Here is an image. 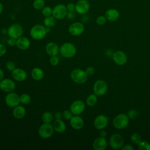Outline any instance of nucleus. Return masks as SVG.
<instances>
[{
	"mask_svg": "<svg viewBox=\"0 0 150 150\" xmlns=\"http://www.w3.org/2000/svg\"><path fill=\"white\" fill-rule=\"evenodd\" d=\"M59 52L65 58L73 57L76 53V47L71 43L66 42L59 48Z\"/></svg>",
	"mask_w": 150,
	"mask_h": 150,
	"instance_id": "1",
	"label": "nucleus"
},
{
	"mask_svg": "<svg viewBox=\"0 0 150 150\" xmlns=\"http://www.w3.org/2000/svg\"><path fill=\"white\" fill-rule=\"evenodd\" d=\"M88 76L86 71L80 69H74L70 73L71 80L77 84H83L86 83L88 79Z\"/></svg>",
	"mask_w": 150,
	"mask_h": 150,
	"instance_id": "2",
	"label": "nucleus"
},
{
	"mask_svg": "<svg viewBox=\"0 0 150 150\" xmlns=\"http://www.w3.org/2000/svg\"><path fill=\"white\" fill-rule=\"evenodd\" d=\"M129 124V117L126 114H120L116 115L112 121L113 126L118 129L126 128Z\"/></svg>",
	"mask_w": 150,
	"mask_h": 150,
	"instance_id": "3",
	"label": "nucleus"
},
{
	"mask_svg": "<svg viewBox=\"0 0 150 150\" xmlns=\"http://www.w3.org/2000/svg\"><path fill=\"white\" fill-rule=\"evenodd\" d=\"M47 32L46 27L42 25L37 24L34 25L30 30L31 37L35 40H41L45 37Z\"/></svg>",
	"mask_w": 150,
	"mask_h": 150,
	"instance_id": "4",
	"label": "nucleus"
},
{
	"mask_svg": "<svg viewBox=\"0 0 150 150\" xmlns=\"http://www.w3.org/2000/svg\"><path fill=\"white\" fill-rule=\"evenodd\" d=\"M54 128L53 125L50 123H43L38 129L39 135L44 139L51 137L54 133Z\"/></svg>",
	"mask_w": 150,
	"mask_h": 150,
	"instance_id": "5",
	"label": "nucleus"
},
{
	"mask_svg": "<svg viewBox=\"0 0 150 150\" xmlns=\"http://www.w3.org/2000/svg\"><path fill=\"white\" fill-rule=\"evenodd\" d=\"M109 145L113 149H121L124 145L123 137L119 134H112L109 139Z\"/></svg>",
	"mask_w": 150,
	"mask_h": 150,
	"instance_id": "6",
	"label": "nucleus"
},
{
	"mask_svg": "<svg viewBox=\"0 0 150 150\" xmlns=\"http://www.w3.org/2000/svg\"><path fill=\"white\" fill-rule=\"evenodd\" d=\"M108 90V85L103 80H97L93 86L94 93L97 96L104 95Z\"/></svg>",
	"mask_w": 150,
	"mask_h": 150,
	"instance_id": "7",
	"label": "nucleus"
},
{
	"mask_svg": "<svg viewBox=\"0 0 150 150\" xmlns=\"http://www.w3.org/2000/svg\"><path fill=\"white\" fill-rule=\"evenodd\" d=\"M22 26L19 23H13L11 25L8 29V35L9 38H13L18 39L22 36L23 34Z\"/></svg>",
	"mask_w": 150,
	"mask_h": 150,
	"instance_id": "8",
	"label": "nucleus"
},
{
	"mask_svg": "<svg viewBox=\"0 0 150 150\" xmlns=\"http://www.w3.org/2000/svg\"><path fill=\"white\" fill-rule=\"evenodd\" d=\"M67 12L66 6L63 4H58L53 8L52 15L57 19H62L66 16Z\"/></svg>",
	"mask_w": 150,
	"mask_h": 150,
	"instance_id": "9",
	"label": "nucleus"
},
{
	"mask_svg": "<svg viewBox=\"0 0 150 150\" xmlns=\"http://www.w3.org/2000/svg\"><path fill=\"white\" fill-rule=\"evenodd\" d=\"M6 104L12 108L18 105L20 103V96L13 92L9 93L5 98Z\"/></svg>",
	"mask_w": 150,
	"mask_h": 150,
	"instance_id": "10",
	"label": "nucleus"
},
{
	"mask_svg": "<svg viewBox=\"0 0 150 150\" xmlns=\"http://www.w3.org/2000/svg\"><path fill=\"white\" fill-rule=\"evenodd\" d=\"M15 83L10 79H2L0 81V89L4 92H12L15 89Z\"/></svg>",
	"mask_w": 150,
	"mask_h": 150,
	"instance_id": "11",
	"label": "nucleus"
},
{
	"mask_svg": "<svg viewBox=\"0 0 150 150\" xmlns=\"http://www.w3.org/2000/svg\"><path fill=\"white\" fill-rule=\"evenodd\" d=\"M84 103L80 100L73 101L70 107V110L73 115H80L81 114L85 109Z\"/></svg>",
	"mask_w": 150,
	"mask_h": 150,
	"instance_id": "12",
	"label": "nucleus"
},
{
	"mask_svg": "<svg viewBox=\"0 0 150 150\" xmlns=\"http://www.w3.org/2000/svg\"><path fill=\"white\" fill-rule=\"evenodd\" d=\"M108 123V117L103 114L97 115L94 120V126L97 129H103L105 128Z\"/></svg>",
	"mask_w": 150,
	"mask_h": 150,
	"instance_id": "13",
	"label": "nucleus"
},
{
	"mask_svg": "<svg viewBox=\"0 0 150 150\" xmlns=\"http://www.w3.org/2000/svg\"><path fill=\"white\" fill-rule=\"evenodd\" d=\"M114 62L118 66H123L127 62L128 57L127 54L121 50H118L114 53L112 55Z\"/></svg>",
	"mask_w": 150,
	"mask_h": 150,
	"instance_id": "14",
	"label": "nucleus"
},
{
	"mask_svg": "<svg viewBox=\"0 0 150 150\" xmlns=\"http://www.w3.org/2000/svg\"><path fill=\"white\" fill-rule=\"evenodd\" d=\"M89 9L90 4L87 0H79L75 4V11L79 14H85Z\"/></svg>",
	"mask_w": 150,
	"mask_h": 150,
	"instance_id": "15",
	"label": "nucleus"
},
{
	"mask_svg": "<svg viewBox=\"0 0 150 150\" xmlns=\"http://www.w3.org/2000/svg\"><path fill=\"white\" fill-rule=\"evenodd\" d=\"M84 30V27L81 22H76L71 23L69 28V33L73 36H79L81 35Z\"/></svg>",
	"mask_w": 150,
	"mask_h": 150,
	"instance_id": "16",
	"label": "nucleus"
},
{
	"mask_svg": "<svg viewBox=\"0 0 150 150\" xmlns=\"http://www.w3.org/2000/svg\"><path fill=\"white\" fill-rule=\"evenodd\" d=\"M107 146V141L104 137L97 138L93 142V147L94 150H104Z\"/></svg>",
	"mask_w": 150,
	"mask_h": 150,
	"instance_id": "17",
	"label": "nucleus"
},
{
	"mask_svg": "<svg viewBox=\"0 0 150 150\" xmlns=\"http://www.w3.org/2000/svg\"><path fill=\"white\" fill-rule=\"evenodd\" d=\"M12 76L13 79L18 81H23L26 80L27 74L26 71L21 68H16L12 71Z\"/></svg>",
	"mask_w": 150,
	"mask_h": 150,
	"instance_id": "18",
	"label": "nucleus"
},
{
	"mask_svg": "<svg viewBox=\"0 0 150 150\" xmlns=\"http://www.w3.org/2000/svg\"><path fill=\"white\" fill-rule=\"evenodd\" d=\"M71 127L74 129H80L84 125V121L83 118L79 115H74L70 120Z\"/></svg>",
	"mask_w": 150,
	"mask_h": 150,
	"instance_id": "19",
	"label": "nucleus"
},
{
	"mask_svg": "<svg viewBox=\"0 0 150 150\" xmlns=\"http://www.w3.org/2000/svg\"><path fill=\"white\" fill-rule=\"evenodd\" d=\"M46 52L50 56H57L59 52V47L54 42H49L46 46Z\"/></svg>",
	"mask_w": 150,
	"mask_h": 150,
	"instance_id": "20",
	"label": "nucleus"
},
{
	"mask_svg": "<svg viewBox=\"0 0 150 150\" xmlns=\"http://www.w3.org/2000/svg\"><path fill=\"white\" fill-rule=\"evenodd\" d=\"M30 45V40L26 37L21 36L16 40V46L21 50L28 49Z\"/></svg>",
	"mask_w": 150,
	"mask_h": 150,
	"instance_id": "21",
	"label": "nucleus"
},
{
	"mask_svg": "<svg viewBox=\"0 0 150 150\" xmlns=\"http://www.w3.org/2000/svg\"><path fill=\"white\" fill-rule=\"evenodd\" d=\"M52 125L54 130L58 133L64 132L66 129L65 123L61 119H56Z\"/></svg>",
	"mask_w": 150,
	"mask_h": 150,
	"instance_id": "22",
	"label": "nucleus"
},
{
	"mask_svg": "<svg viewBox=\"0 0 150 150\" xmlns=\"http://www.w3.org/2000/svg\"><path fill=\"white\" fill-rule=\"evenodd\" d=\"M105 16L106 19L110 21H115L119 18L120 13L115 9H110L106 11Z\"/></svg>",
	"mask_w": 150,
	"mask_h": 150,
	"instance_id": "23",
	"label": "nucleus"
},
{
	"mask_svg": "<svg viewBox=\"0 0 150 150\" xmlns=\"http://www.w3.org/2000/svg\"><path fill=\"white\" fill-rule=\"evenodd\" d=\"M26 114V110L24 107L22 105H17L14 107L13 110V115L17 119H21Z\"/></svg>",
	"mask_w": 150,
	"mask_h": 150,
	"instance_id": "24",
	"label": "nucleus"
},
{
	"mask_svg": "<svg viewBox=\"0 0 150 150\" xmlns=\"http://www.w3.org/2000/svg\"><path fill=\"white\" fill-rule=\"evenodd\" d=\"M31 76L32 78L36 81L41 80L44 76V73L42 69L39 67H35L32 69L31 71Z\"/></svg>",
	"mask_w": 150,
	"mask_h": 150,
	"instance_id": "25",
	"label": "nucleus"
},
{
	"mask_svg": "<svg viewBox=\"0 0 150 150\" xmlns=\"http://www.w3.org/2000/svg\"><path fill=\"white\" fill-rule=\"evenodd\" d=\"M43 23L45 27L52 28L56 24V18L53 15L46 16L43 20Z\"/></svg>",
	"mask_w": 150,
	"mask_h": 150,
	"instance_id": "26",
	"label": "nucleus"
},
{
	"mask_svg": "<svg viewBox=\"0 0 150 150\" xmlns=\"http://www.w3.org/2000/svg\"><path fill=\"white\" fill-rule=\"evenodd\" d=\"M97 96L96 94H90L86 98V104L90 107L94 106L97 102Z\"/></svg>",
	"mask_w": 150,
	"mask_h": 150,
	"instance_id": "27",
	"label": "nucleus"
},
{
	"mask_svg": "<svg viewBox=\"0 0 150 150\" xmlns=\"http://www.w3.org/2000/svg\"><path fill=\"white\" fill-rule=\"evenodd\" d=\"M42 120L45 123H50L53 120V115L52 112L46 111L43 113L42 115Z\"/></svg>",
	"mask_w": 150,
	"mask_h": 150,
	"instance_id": "28",
	"label": "nucleus"
},
{
	"mask_svg": "<svg viewBox=\"0 0 150 150\" xmlns=\"http://www.w3.org/2000/svg\"><path fill=\"white\" fill-rule=\"evenodd\" d=\"M33 6L37 10L42 9L45 6V0H35L33 2Z\"/></svg>",
	"mask_w": 150,
	"mask_h": 150,
	"instance_id": "29",
	"label": "nucleus"
},
{
	"mask_svg": "<svg viewBox=\"0 0 150 150\" xmlns=\"http://www.w3.org/2000/svg\"><path fill=\"white\" fill-rule=\"evenodd\" d=\"M31 101L30 96L28 94H22L20 96V103L22 104H28Z\"/></svg>",
	"mask_w": 150,
	"mask_h": 150,
	"instance_id": "30",
	"label": "nucleus"
},
{
	"mask_svg": "<svg viewBox=\"0 0 150 150\" xmlns=\"http://www.w3.org/2000/svg\"><path fill=\"white\" fill-rule=\"evenodd\" d=\"M139 150H150V143L145 141H141L138 144Z\"/></svg>",
	"mask_w": 150,
	"mask_h": 150,
	"instance_id": "31",
	"label": "nucleus"
},
{
	"mask_svg": "<svg viewBox=\"0 0 150 150\" xmlns=\"http://www.w3.org/2000/svg\"><path fill=\"white\" fill-rule=\"evenodd\" d=\"M52 11H53V9L50 6H46L42 9V13L44 16L46 17V16H49L52 15Z\"/></svg>",
	"mask_w": 150,
	"mask_h": 150,
	"instance_id": "32",
	"label": "nucleus"
},
{
	"mask_svg": "<svg viewBox=\"0 0 150 150\" xmlns=\"http://www.w3.org/2000/svg\"><path fill=\"white\" fill-rule=\"evenodd\" d=\"M131 140L133 143L138 144L141 141V138L139 134L137 133H134L131 135Z\"/></svg>",
	"mask_w": 150,
	"mask_h": 150,
	"instance_id": "33",
	"label": "nucleus"
},
{
	"mask_svg": "<svg viewBox=\"0 0 150 150\" xmlns=\"http://www.w3.org/2000/svg\"><path fill=\"white\" fill-rule=\"evenodd\" d=\"M63 117L64 119H65L66 120H70V119L72 118L73 117V113L71 112V111L70 110H64L63 113Z\"/></svg>",
	"mask_w": 150,
	"mask_h": 150,
	"instance_id": "34",
	"label": "nucleus"
},
{
	"mask_svg": "<svg viewBox=\"0 0 150 150\" xmlns=\"http://www.w3.org/2000/svg\"><path fill=\"white\" fill-rule=\"evenodd\" d=\"M107 20L105 16H99L96 19V23L99 25H103L106 23Z\"/></svg>",
	"mask_w": 150,
	"mask_h": 150,
	"instance_id": "35",
	"label": "nucleus"
},
{
	"mask_svg": "<svg viewBox=\"0 0 150 150\" xmlns=\"http://www.w3.org/2000/svg\"><path fill=\"white\" fill-rule=\"evenodd\" d=\"M6 68L8 70L12 71L15 69H16V65L13 62L8 61L6 63Z\"/></svg>",
	"mask_w": 150,
	"mask_h": 150,
	"instance_id": "36",
	"label": "nucleus"
},
{
	"mask_svg": "<svg viewBox=\"0 0 150 150\" xmlns=\"http://www.w3.org/2000/svg\"><path fill=\"white\" fill-rule=\"evenodd\" d=\"M49 62H50V63L51 65L55 66L59 64V59L57 57V56H51V57L50 58Z\"/></svg>",
	"mask_w": 150,
	"mask_h": 150,
	"instance_id": "37",
	"label": "nucleus"
},
{
	"mask_svg": "<svg viewBox=\"0 0 150 150\" xmlns=\"http://www.w3.org/2000/svg\"><path fill=\"white\" fill-rule=\"evenodd\" d=\"M129 118H131V119H134L135 118H136L137 117L138 115V112L135 110H130L127 114Z\"/></svg>",
	"mask_w": 150,
	"mask_h": 150,
	"instance_id": "38",
	"label": "nucleus"
},
{
	"mask_svg": "<svg viewBox=\"0 0 150 150\" xmlns=\"http://www.w3.org/2000/svg\"><path fill=\"white\" fill-rule=\"evenodd\" d=\"M76 12L75 11H68L67 12V19H70V20H72V19H74L76 17Z\"/></svg>",
	"mask_w": 150,
	"mask_h": 150,
	"instance_id": "39",
	"label": "nucleus"
},
{
	"mask_svg": "<svg viewBox=\"0 0 150 150\" xmlns=\"http://www.w3.org/2000/svg\"><path fill=\"white\" fill-rule=\"evenodd\" d=\"M16 40L13 38H9L7 40V43L10 46H14L16 45Z\"/></svg>",
	"mask_w": 150,
	"mask_h": 150,
	"instance_id": "40",
	"label": "nucleus"
},
{
	"mask_svg": "<svg viewBox=\"0 0 150 150\" xmlns=\"http://www.w3.org/2000/svg\"><path fill=\"white\" fill-rule=\"evenodd\" d=\"M85 71L88 76H91L95 73V69L92 66H89L87 67Z\"/></svg>",
	"mask_w": 150,
	"mask_h": 150,
	"instance_id": "41",
	"label": "nucleus"
},
{
	"mask_svg": "<svg viewBox=\"0 0 150 150\" xmlns=\"http://www.w3.org/2000/svg\"><path fill=\"white\" fill-rule=\"evenodd\" d=\"M6 52V48L5 46L0 43V57L3 56Z\"/></svg>",
	"mask_w": 150,
	"mask_h": 150,
	"instance_id": "42",
	"label": "nucleus"
},
{
	"mask_svg": "<svg viewBox=\"0 0 150 150\" xmlns=\"http://www.w3.org/2000/svg\"><path fill=\"white\" fill-rule=\"evenodd\" d=\"M66 8L68 11H75V4H74L73 3H69L67 5Z\"/></svg>",
	"mask_w": 150,
	"mask_h": 150,
	"instance_id": "43",
	"label": "nucleus"
},
{
	"mask_svg": "<svg viewBox=\"0 0 150 150\" xmlns=\"http://www.w3.org/2000/svg\"><path fill=\"white\" fill-rule=\"evenodd\" d=\"M121 149L123 150H134V148L131 145L126 144V145H124Z\"/></svg>",
	"mask_w": 150,
	"mask_h": 150,
	"instance_id": "44",
	"label": "nucleus"
},
{
	"mask_svg": "<svg viewBox=\"0 0 150 150\" xmlns=\"http://www.w3.org/2000/svg\"><path fill=\"white\" fill-rule=\"evenodd\" d=\"M63 117V114L61 112H57L54 114V118L56 119H61Z\"/></svg>",
	"mask_w": 150,
	"mask_h": 150,
	"instance_id": "45",
	"label": "nucleus"
},
{
	"mask_svg": "<svg viewBox=\"0 0 150 150\" xmlns=\"http://www.w3.org/2000/svg\"><path fill=\"white\" fill-rule=\"evenodd\" d=\"M107 132H106L105 131H104V130L101 129V131L100 132V137H102L105 138V137L107 136Z\"/></svg>",
	"mask_w": 150,
	"mask_h": 150,
	"instance_id": "46",
	"label": "nucleus"
},
{
	"mask_svg": "<svg viewBox=\"0 0 150 150\" xmlns=\"http://www.w3.org/2000/svg\"><path fill=\"white\" fill-rule=\"evenodd\" d=\"M4 71L1 69H0V81L4 79Z\"/></svg>",
	"mask_w": 150,
	"mask_h": 150,
	"instance_id": "47",
	"label": "nucleus"
},
{
	"mask_svg": "<svg viewBox=\"0 0 150 150\" xmlns=\"http://www.w3.org/2000/svg\"><path fill=\"white\" fill-rule=\"evenodd\" d=\"M2 11H3V5H2V4L0 2V15L2 12Z\"/></svg>",
	"mask_w": 150,
	"mask_h": 150,
	"instance_id": "48",
	"label": "nucleus"
}]
</instances>
